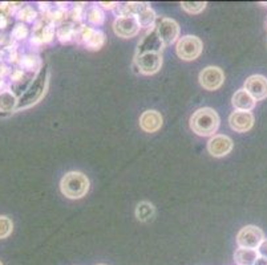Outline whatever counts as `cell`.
<instances>
[{
	"label": "cell",
	"instance_id": "cell-7",
	"mask_svg": "<svg viewBox=\"0 0 267 265\" xmlns=\"http://www.w3.org/2000/svg\"><path fill=\"white\" fill-rule=\"evenodd\" d=\"M225 81V74L218 66H207L200 73V84L206 90H217L222 87Z\"/></svg>",
	"mask_w": 267,
	"mask_h": 265
},
{
	"label": "cell",
	"instance_id": "cell-23",
	"mask_svg": "<svg viewBox=\"0 0 267 265\" xmlns=\"http://www.w3.org/2000/svg\"><path fill=\"white\" fill-rule=\"evenodd\" d=\"M57 37L60 41L66 43V41H69L72 37H73V29L70 26H63L60 29L57 30Z\"/></svg>",
	"mask_w": 267,
	"mask_h": 265
},
{
	"label": "cell",
	"instance_id": "cell-2",
	"mask_svg": "<svg viewBox=\"0 0 267 265\" xmlns=\"http://www.w3.org/2000/svg\"><path fill=\"white\" fill-rule=\"evenodd\" d=\"M62 192L69 199H80L87 195L89 190V180L83 173L70 171L63 177L60 183Z\"/></svg>",
	"mask_w": 267,
	"mask_h": 265
},
{
	"label": "cell",
	"instance_id": "cell-20",
	"mask_svg": "<svg viewBox=\"0 0 267 265\" xmlns=\"http://www.w3.org/2000/svg\"><path fill=\"white\" fill-rule=\"evenodd\" d=\"M87 19L88 22L92 23L95 26H101V24L104 23L105 16H104V12L101 11L100 7H96V5H95V7H91V8L88 9Z\"/></svg>",
	"mask_w": 267,
	"mask_h": 265
},
{
	"label": "cell",
	"instance_id": "cell-17",
	"mask_svg": "<svg viewBox=\"0 0 267 265\" xmlns=\"http://www.w3.org/2000/svg\"><path fill=\"white\" fill-rule=\"evenodd\" d=\"M136 216L140 222H149L154 217V207L149 202H141L136 208Z\"/></svg>",
	"mask_w": 267,
	"mask_h": 265
},
{
	"label": "cell",
	"instance_id": "cell-1",
	"mask_svg": "<svg viewBox=\"0 0 267 265\" xmlns=\"http://www.w3.org/2000/svg\"><path fill=\"white\" fill-rule=\"evenodd\" d=\"M219 126V117L211 108L198 109L190 118V127L198 135L207 137L214 134Z\"/></svg>",
	"mask_w": 267,
	"mask_h": 265
},
{
	"label": "cell",
	"instance_id": "cell-25",
	"mask_svg": "<svg viewBox=\"0 0 267 265\" xmlns=\"http://www.w3.org/2000/svg\"><path fill=\"white\" fill-rule=\"evenodd\" d=\"M13 35L16 36L18 39H24L28 35V29H27L26 26H22V24H19L16 26L15 30H13Z\"/></svg>",
	"mask_w": 267,
	"mask_h": 265
},
{
	"label": "cell",
	"instance_id": "cell-9",
	"mask_svg": "<svg viewBox=\"0 0 267 265\" xmlns=\"http://www.w3.org/2000/svg\"><path fill=\"white\" fill-rule=\"evenodd\" d=\"M245 90L255 101L265 100L267 97V79L261 74L250 76L245 83Z\"/></svg>",
	"mask_w": 267,
	"mask_h": 265
},
{
	"label": "cell",
	"instance_id": "cell-21",
	"mask_svg": "<svg viewBox=\"0 0 267 265\" xmlns=\"http://www.w3.org/2000/svg\"><path fill=\"white\" fill-rule=\"evenodd\" d=\"M205 1H184L181 3V7L189 13H200L202 12L206 7Z\"/></svg>",
	"mask_w": 267,
	"mask_h": 265
},
{
	"label": "cell",
	"instance_id": "cell-15",
	"mask_svg": "<svg viewBox=\"0 0 267 265\" xmlns=\"http://www.w3.org/2000/svg\"><path fill=\"white\" fill-rule=\"evenodd\" d=\"M81 37L91 49H100L105 41V35L101 30H95L93 28L85 27L81 33Z\"/></svg>",
	"mask_w": 267,
	"mask_h": 265
},
{
	"label": "cell",
	"instance_id": "cell-12",
	"mask_svg": "<svg viewBox=\"0 0 267 265\" xmlns=\"http://www.w3.org/2000/svg\"><path fill=\"white\" fill-rule=\"evenodd\" d=\"M140 126L146 133H156L162 126V116L157 110H146L141 114Z\"/></svg>",
	"mask_w": 267,
	"mask_h": 265
},
{
	"label": "cell",
	"instance_id": "cell-11",
	"mask_svg": "<svg viewBox=\"0 0 267 265\" xmlns=\"http://www.w3.org/2000/svg\"><path fill=\"white\" fill-rule=\"evenodd\" d=\"M233 150V141L228 135H214L207 142V151L210 152L213 157H225Z\"/></svg>",
	"mask_w": 267,
	"mask_h": 265
},
{
	"label": "cell",
	"instance_id": "cell-28",
	"mask_svg": "<svg viewBox=\"0 0 267 265\" xmlns=\"http://www.w3.org/2000/svg\"><path fill=\"white\" fill-rule=\"evenodd\" d=\"M64 15H66V13H64V11H62V9H56V11L53 12L52 19L55 20V22H57V20H62V19L64 18Z\"/></svg>",
	"mask_w": 267,
	"mask_h": 265
},
{
	"label": "cell",
	"instance_id": "cell-31",
	"mask_svg": "<svg viewBox=\"0 0 267 265\" xmlns=\"http://www.w3.org/2000/svg\"><path fill=\"white\" fill-rule=\"evenodd\" d=\"M254 265H267V259H265V257H258V260L255 261Z\"/></svg>",
	"mask_w": 267,
	"mask_h": 265
},
{
	"label": "cell",
	"instance_id": "cell-13",
	"mask_svg": "<svg viewBox=\"0 0 267 265\" xmlns=\"http://www.w3.org/2000/svg\"><path fill=\"white\" fill-rule=\"evenodd\" d=\"M162 47H164V44L161 43V40L158 37L157 32L154 29L153 32H150L149 35L145 36L144 40L141 41V44L138 45V52H137V55H142V53L148 52L160 53Z\"/></svg>",
	"mask_w": 267,
	"mask_h": 265
},
{
	"label": "cell",
	"instance_id": "cell-6",
	"mask_svg": "<svg viewBox=\"0 0 267 265\" xmlns=\"http://www.w3.org/2000/svg\"><path fill=\"white\" fill-rule=\"evenodd\" d=\"M140 24L136 16H118L113 23L114 33L124 39H131L138 33Z\"/></svg>",
	"mask_w": 267,
	"mask_h": 265
},
{
	"label": "cell",
	"instance_id": "cell-29",
	"mask_svg": "<svg viewBox=\"0 0 267 265\" xmlns=\"http://www.w3.org/2000/svg\"><path fill=\"white\" fill-rule=\"evenodd\" d=\"M100 5H102V7H104V8H108V9H113V8H116V7H117V3H104V1H102V3H100Z\"/></svg>",
	"mask_w": 267,
	"mask_h": 265
},
{
	"label": "cell",
	"instance_id": "cell-30",
	"mask_svg": "<svg viewBox=\"0 0 267 265\" xmlns=\"http://www.w3.org/2000/svg\"><path fill=\"white\" fill-rule=\"evenodd\" d=\"M80 12H81V9H80L79 7H77V8H73V12H72V18L75 19V20H80V18H81V16H80Z\"/></svg>",
	"mask_w": 267,
	"mask_h": 265
},
{
	"label": "cell",
	"instance_id": "cell-16",
	"mask_svg": "<svg viewBox=\"0 0 267 265\" xmlns=\"http://www.w3.org/2000/svg\"><path fill=\"white\" fill-rule=\"evenodd\" d=\"M259 253L257 249H249V248H239L234 253V260L238 265H254L258 260Z\"/></svg>",
	"mask_w": 267,
	"mask_h": 265
},
{
	"label": "cell",
	"instance_id": "cell-32",
	"mask_svg": "<svg viewBox=\"0 0 267 265\" xmlns=\"http://www.w3.org/2000/svg\"><path fill=\"white\" fill-rule=\"evenodd\" d=\"M5 24H7V22H5V19L1 18V16H0V28H4Z\"/></svg>",
	"mask_w": 267,
	"mask_h": 265
},
{
	"label": "cell",
	"instance_id": "cell-22",
	"mask_svg": "<svg viewBox=\"0 0 267 265\" xmlns=\"http://www.w3.org/2000/svg\"><path fill=\"white\" fill-rule=\"evenodd\" d=\"M12 232V222L7 216H0V239H4Z\"/></svg>",
	"mask_w": 267,
	"mask_h": 265
},
{
	"label": "cell",
	"instance_id": "cell-26",
	"mask_svg": "<svg viewBox=\"0 0 267 265\" xmlns=\"http://www.w3.org/2000/svg\"><path fill=\"white\" fill-rule=\"evenodd\" d=\"M53 36H55V33H53L52 28H49V27H45L43 30V41L44 43H49L51 40L53 39Z\"/></svg>",
	"mask_w": 267,
	"mask_h": 265
},
{
	"label": "cell",
	"instance_id": "cell-33",
	"mask_svg": "<svg viewBox=\"0 0 267 265\" xmlns=\"http://www.w3.org/2000/svg\"><path fill=\"white\" fill-rule=\"evenodd\" d=\"M0 265H3V264H1V263H0Z\"/></svg>",
	"mask_w": 267,
	"mask_h": 265
},
{
	"label": "cell",
	"instance_id": "cell-14",
	"mask_svg": "<svg viewBox=\"0 0 267 265\" xmlns=\"http://www.w3.org/2000/svg\"><path fill=\"white\" fill-rule=\"evenodd\" d=\"M233 106L235 110H242V112H250L251 109H254L255 100L250 96L245 89H239L235 91V94L233 96Z\"/></svg>",
	"mask_w": 267,
	"mask_h": 265
},
{
	"label": "cell",
	"instance_id": "cell-18",
	"mask_svg": "<svg viewBox=\"0 0 267 265\" xmlns=\"http://www.w3.org/2000/svg\"><path fill=\"white\" fill-rule=\"evenodd\" d=\"M136 18L137 20H138L140 27H142V28H146V27L152 26V24L156 23V20H157L156 13H154V11L150 8V7H146V8L142 9V11L137 15Z\"/></svg>",
	"mask_w": 267,
	"mask_h": 265
},
{
	"label": "cell",
	"instance_id": "cell-8",
	"mask_svg": "<svg viewBox=\"0 0 267 265\" xmlns=\"http://www.w3.org/2000/svg\"><path fill=\"white\" fill-rule=\"evenodd\" d=\"M136 64L141 73L154 74L161 68L162 57L160 53L156 52L142 53V55H137Z\"/></svg>",
	"mask_w": 267,
	"mask_h": 265
},
{
	"label": "cell",
	"instance_id": "cell-5",
	"mask_svg": "<svg viewBox=\"0 0 267 265\" xmlns=\"http://www.w3.org/2000/svg\"><path fill=\"white\" fill-rule=\"evenodd\" d=\"M263 239H265L263 231L255 226L243 227L236 235V243L239 248H249V249H258Z\"/></svg>",
	"mask_w": 267,
	"mask_h": 265
},
{
	"label": "cell",
	"instance_id": "cell-3",
	"mask_svg": "<svg viewBox=\"0 0 267 265\" xmlns=\"http://www.w3.org/2000/svg\"><path fill=\"white\" fill-rule=\"evenodd\" d=\"M202 41L197 36H184L178 40L175 52L180 59L186 61H192L198 59L202 52Z\"/></svg>",
	"mask_w": 267,
	"mask_h": 265
},
{
	"label": "cell",
	"instance_id": "cell-4",
	"mask_svg": "<svg viewBox=\"0 0 267 265\" xmlns=\"http://www.w3.org/2000/svg\"><path fill=\"white\" fill-rule=\"evenodd\" d=\"M156 32L164 47H167L177 41L180 36V27L173 19L160 18L156 20Z\"/></svg>",
	"mask_w": 267,
	"mask_h": 265
},
{
	"label": "cell",
	"instance_id": "cell-19",
	"mask_svg": "<svg viewBox=\"0 0 267 265\" xmlns=\"http://www.w3.org/2000/svg\"><path fill=\"white\" fill-rule=\"evenodd\" d=\"M16 104H18V101H16L12 93L3 91L0 94V110H3V112H12L13 109L16 108Z\"/></svg>",
	"mask_w": 267,
	"mask_h": 265
},
{
	"label": "cell",
	"instance_id": "cell-27",
	"mask_svg": "<svg viewBox=\"0 0 267 265\" xmlns=\"http://www.w3.org/2000/svg\"><path fill=\"white\" fill-rule=\"evenodd\" d=\"M257 251H258L259 256L267 259V239H263V241L261 243V245H259Z\"/></svg>",
	"mask_w": 267,
	"mask_h": 265
},
{
	"label": "cell",
	"instance_id": "cell-10",
	"mask_svg": "<svg viewBox=\"0 0 267 265\" xmlns=\"http://www.w3.org/2000/svg\"><path fill=\"white\" fill-rule=\"evenodd\" d=\"M229 123L234 131L238 133H246L249 131L253 125H254V116L251 112H242V110H235L230 114L229 117Z\"/></svg>",
	"mask_w": 267,
	"mask_h": 265
},
{
	"label": "cell",
	"instance_id": "cell-24",
	"mask_svg": "<svg viewBox=\"0 0 267 265\" xmlns=\"http://www.w3.org/2000/svg\"><path fill=\"white\" fill-rule=\"evenodd\" d=\"M36 16L35 11L31 8V7H26V8L23 9L22 12L19 13V18L23 19V20H27V22H31L33 20Z\"/></svg>",
	"mask_w": 267,
	"mask_h": 265
}]
</instances>
